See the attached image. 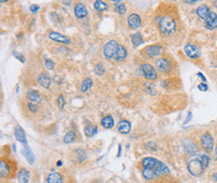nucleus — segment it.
<instances>
[{"instance_id": "nucleus-41", "label": "nucleus", "mask_w": 217, "mask_h": 183, "mask_svg": "<svg viewBox=\"0 0 217 183\" xmlns=\"http://www.w3.org/2000/svg\"><path fill=\"white\" fill-rule=\"evenodd\" d=\"M198 76H199L200 78H201L203 81H206V78L203 76V75H202V73H198Z\"/></svg>"}, {"instance_id": "nucleus-11", "label": "nucleus", "mask_w": 217, "mask_h": 183, "mask_svg": "<svg viewBox=\"0 0 217 183\" xmlns=\"http://www.w3.org/2000/svg\"><path fill=\"white\" fill-rule=\"evenodd\" d=\"M74 13H75V16L78 19H82L87 16L88 11H87L86 6L84 5L83 3L78 2V3H76L74 6Z\"/></svg>"}, {"instance_id": "nucleus-22", "label": "nucleus", "mask_w": 217, "mask_h": 183, "mask_svg": "<svg viewBox=\"0 0 217 183\" xmlns=\"http://www.w3.org/2000/svg\"><path fill=\"white\" fill-rule=\"evenodd\" d=\"M22 153H23L24 156H25V158L27 159V161L29 162L30 164H33L34 163V155H33V153H32L31 149L28 147L27 144H24V147L22 149Z\"/></svg>"}, {"instance_id": "nucleus-26", "label": "nucleus", "mask_w": 217, "mask_h": 183, "mask_svg": "<svg viewBox=\"0 0 217 183\" xmlns=\"http://www.w3.org/2000/svg\"><path fill=\"white\" fill-rule=\"evenodd\" d=\"M101 125L104 127L105 129H110L113 127L114 125V120H113V117L111 115H108V116H105L102 120H101Z\"/></svg>"}, {"instance_id": "nucleus-15", "label": "nucleus", "mask_w": 217, "mask_h": 183, "mask_svg": "<svg viewBox=\"0 0 217 183\" xmlns=\"http://www.w3.org/2000/svg\"><path fill=\"white\" fill-rule=\"evenodd\" d=\"M49 38L52 39L53 41H57L60 43H63V44H69L70 43V39L68 38L65 35H62L58 32H50L49 33Z\"/></svg>"}, {"instance_id": "nucleus-18", "label": "nucleus", "mask_w": 217, "mask_h": 183, "mask_svg": "<svg viewBox=\"0 0 217 183\" xmlns=\"http://www.w3.org/2000/svg\"><path fill=\"white\" fill-rule=\"evenodd\" d=\"M117 129L120 133L122 134H127L130 132V129H131V125L129 121L127 120H121L118 124H117Z\"/></svg>"}, {"instance_id": "nucleus-34", "label": "nucleus", "mask_w": 217, "mask_h": 183, "mask_svg": "<svg viewBox=\"0 0 217 183\" xmlns=\"http://www.w3.org/2000/svg\"><path fill=\"white\" fill-rule=\"evenodd\" d=\"M27 108L29 111H31L32 113H36L38 111V105L35 104V103H32V102H29L27 103Z\"/></svg>"}, {"instance_id": "nucleus-10", "label": "nucleus", "mask_w": 217, "mask_h": 183, "mask_svg": "<svg viewBox=\"0 0 217 183\" xmlns=\"http://www.w3.org/2000/svg\"><path fill=\"white\" fill-rule=\"evenodd\" d=\"M184 149H185L186 153H188L189 155H195L196 152H197V145L196 143L192 140L190 138H185L182 142Z\"/></svg>"}, {"instance_id": "nucleus-17", "label": "nucleus", "mask_w": 217, "mask_h": 183, "mask_svg": "<svg viewBox=\"0 0 217 183\" xmlns=\"http://www.w3.org/2000/svg\"><path fill=\"white\" fill-rule=\"evenodd\" d=\"M14 135L16 139L19 141L23 143V144H27V140H26V136H25V133H24L23 129L21 128L20 126H16L15 129H14Z\"/></svg>"}, {"instance_id": "nucleus-30", "label": "nucleus", "mask_w": 217, "mask_h": 183, "mask_svg": "<svg viewBox=\"0 0 217 183\" xmlns=\"http://www.w3.org/2000/svg\"><path fill=\"white\" fill-rule=\"evenodd\" d=\"M92 84H93L92 79L91 78H86L85 80H83L82 84H81V91L82 92H86V91H88L91 88Z\"/></svg>"}, {"instance_id": "nucleus-25", "label": "nucleus", "mask_w": 217, "mask_h": 183, "mask_svg": "<svg viewBox=\"0 0 217 183\" xmlns=\"http://www.w3.org/2000/svg\"><path fill=\"white\" fill-rule=\"evenodd\" d=\"M62 176L57 172L50 173L47 177V183H62Z\"/></svg>"}, {"instance_id": "nucleus-13", "label": "nucleus", "mask_w": 217, "mask_h": 183, "mask_svg": "<svg viewBox=\"0 0 217 183\" xmlns=\"http://www.w3.org/2000/svg\"><path fill=\"white\" fill-rule=\"evenodd\" d=\"M127 22H128V25H129L130 28H138V27L141 26V18L138 14L136 13H132L130 14L129 16L127 18Z\"/></svg>"}, {"instance_id": "nucleus-14", "label": "nucleus", "mask_w": 217, "mask_h": 183, "mask_svg": "<svg viewBox=\"0 0 217 183\" xmlns=\"http://www.w3.org/2000/svg\"><path fill=\"white\" fill-rule=\"evenodd\" d=\"M205 27L209 30L217 28V14L215 12H210L205 20Z\"/></svg>"}, {"instance_id": "nucleus-38", "label": "nucleus", "mask_w": 217, "mask_h": 183, "mask_svg": "<svg viewBox=\"0 0 217 183\" xmlns=\"http://www.w3.org/2000/svg\"><path fill=\"white\" fill-rule=\"evenodd\" d=\"M58 106L60 107V108H62V107L64 106V98L62 95L58 97Z\"/></svg>"}, {"instance_id": "nucleus-32", "label": "nucleus", "mask_w": 217, "mask_h": 183, "mask_svg": "<svg viewBox=\"0 0 217 183\" xmlns=\"http://www.w3.org/2000/svg\"><path fill=\"white\" fill-rule=\"evenodd\" d=\"M75 133L73 132V131H69V132H67L65 134V136L63 137V141L64 143H71V142H73L75 140Z\"/></svg>"}, {"instance_id": "nucleus-8", "label": "nucleus", "mask_w": 217, "mask_h": 183, "mask_svg": "<svg viewBox=\"0 0 217 183\" xmlns=\"http://www.w3.org/2000/svg\"><path fill=\"white\" fill-rule=\"evenodd\" d=\"M11 161L8 160H4V159H1L0 161V175H1V178H6L9 177L12 174V164Z\"/></svg>"}, {"instance_id": "nucleus-9", "label": "nucleus", "mask_w": 217, "mask_h": 183, "mask_svg": "<svg viewBox=\"0 0 217 183\" xmlns=\"http://www.w3.org/2000/svg\"><path fill=\"white\" fill-rule=\"evenodd\" d=\"M201 145L203 147V149L209 152L214 147V140H213V137L211 136L210 133L205 132L202 136H201Z\"/></svg>"}, {"instance_id": "nucleus-20", "label": "nucleus", "mask_w": 217, "mask_h": 183, "mask_svg": "<svg viewBox=\"0 0 217 183\" xmlns=\"http://www.w3.org/2000/svg\"><path fill=\"white\" fill-rule=\"evenodd\" d=\"M142 175L147 180H153V179L159 177V174L156 171L148 168H142Z\"/></svg>"}, {"instance_id": "nucleus-37", "label": "nucleus", "mask_w": 217, "mask_h": 183, "mask_svg": "<svg viewBox=\"0 0 217 183\" xmlns=\"http://www.w3.org/2000/svg\"><path fill=\"white\" fill-rule=\"evenodd\" d=\"M198 89L200 90V91H207V89H208V87H207V85L205 84V83H200V84L198 85Z\"/></svg>"}, {"instance_id": "nucleus-2", "label": "nucleus", "mask_w": 217, "mask_h": 183, "mask_svg": "<svg viewBox=\"0 0 217 183\" xmlns=\"http://www.w3.org/2000/svg\"><path fill=\"white\" fill-rule=\"evenodd\" d=\"M141 165H142V168H148V169H152L156 171V172L159 174V176L160 175L169 173V168H168L163 162L159 161L153 157L143 158L141 161Z\"/></svg>"}, {"instance_id": "nucleus-28", "label": "nucleus", "mask_w": 217, "mask_h": 183, "mask_svg": "<svg viewBox=\"0 0 217 183\" xmlns=\"http://www.w3.org/2000/svg\"><path fill=\"white\" fill-rule=\"evenodd\" d=\"M97 132V127L95 125H87L84 128V134L86 135L87 137H92L94 136Z\"/></svg>"}, {"instance_id": "nucleus-6", "label": "nucleus", "mask_w": 217, "mask_h": 183, "mask_svg": "<svg viewBox=\"0 0 217 183\" xmlns=\"http://www.w3.org/2000/svg\"><path fill=\"white\" fill-rule=\"evenodd\" d=\"M156 67H157V69L159 71H161L163 73H169L172 70V68H173L171 61L169 59L164 58V57L157 59V61H156Z\"/></svg>"}, {"instance_id": "nucleus-29", "label": "nucleus", "mask_w": 217, "mask_h": 183, "mask_svg": "<svg viewBox=\"0 0 217 183\" xmlns=\"http://www.w3.org/2000/svg\"><path fill=\"white\" fill-rule=\"evenodd\" d=\"M114 10L119 14H124L126 12V6L121 1H115L114 2Z\"/></svg>"}, {"instance_id": "nucleus-4", "label": "nucleus", "mask_w": 217, "mask_h": 183, "mask_svg": "<svg viewBox=\"0 0 217 183\" xmlns=\"http://www.w3.org/2000/svg\"><path fill=\"white\" fill-rule=\"evenodd\" d=\"M118 48H119V44L117 43V41L110 40L107 43H105V45L103 46V53L107 59H112L113 57L115 58Z\"/></svg>"}, {"instance_id": "nucleus-31", "label": "nucleus", "mask_w": 217, "mask_h": 183, "mask_svg": "<svg viewBox=\"0 0 217 183\" xmlns=\"http://www.w3.org/2000/svg\"><path fill=\"white\" fill-rule=\"evenodd\" d=\"M198 157V159L201 161L202 165L204 166V168H207V166L209 165V162H210V158L208 155L206 154H199V155H196Z\"/></svg>"}, {"instance_id": "nucleus-16", "label": "nucleus", "mask_w": 217, "mask_h": 183, "mask_svg": "<svg viewBox=\"0 0 217 183\" xmlns=\"http://www.w3.org/2000/svg\"><path fill=\"white\" fill-rule=\"evenodd\" d=\"M26 98L32 103H39L41 101V97H40V94L38 91L36 90H29L27 91L26 93Z\"/></svg>"}, {"instance_id": "nucleus-42", "label": "nucleus", "mask_w": 217, "mask_h": 183, "mask_svg": "<svg viewBox=\"0 0 217 183\" xmlns=\"http://www.w3.org/2000/svg\"><path fill=\"white\" fill-rule=\"evenodd\" d=\"M212 178H213V180L215 182H217V173H214L213 175H212Z\"/></svg>"}, {"instance_id": "nucleus-33", "label": "nucleus", "mask_w": 217, "mask_h": 183, "mask_svg": "<svg viewBox=\"0 0 217 183\" xmlns=\"http://www.w3.org/2000/svg\"><path fill=\"white\" fill-rule=\"evenodd\" d=\"M94 8L98 11H104L108 9V5L103 1H95L94 2Z\"/></svg>"}, {"instance_id": "nucleus-44", "label": "nucleus", "mask_w": 217, "mask_h": 183, "mask_svg": "<svg viewBox=\"0 0 217 183\" xmlns=\"http://www.w3.org/2000/svg\"><path fill=\"white\" fill-rule=\"evenodd\" d=\"M61 164H62V162H61V161H58V163H57V165H58V166H60V165H61Z\"/></svg>"}, {"instance_id": "nucleus-39", "label": "nucleus", "mask_w": 217, "mask_h": 183, "mask_svg": "<svg viewBox=\"0 0 217 183\" xmlns=\"http://www.w3.org/2000/svg\"><path fill=\"white\" fill-rule=\"evenodd\" d=\"M39 9V6L36 5V4H33V5H30V10L32 11V13H36Z\"/></svg>"}, {"instance_id": "nucleus-43", "label": "nucleus", "mask_w": 217, "mask_h": 183, "mask_svg": "<svg viewBox=\"0 0 217 183\" xmlns=\"http://www.w3.org/2000/svg\"><path fill=\"white\" fill-rule=\"evenodd\" d=\"M196 2L197 1H195V0L194 1H185V3H189V4H193V3H196Z\"/></svg>"}, {"instance_id": "nucleus-27", "label": "nucleus", "mask_w": 217, "mask_h": 183, "mask_svg": "<svg viewBox=\"0 0 217 183\" xmlns=\"http://www.w3.org/2000/svg\"><path fill=\"white\" fill-rule=\"evenodd\" d=\"M131 42H132V44H133L135 47H137V46H139L140 44H142V43H143L142 34L140 33V32L132 34V35H131Z\"/></svg>"}, {"instance_id": "nucleus-12", "label": "nucleus", "mask_w": 217, "mask_h": 183, "mask_svg": "<svg viewBox=\"0 0 217 183\" xmlns=\"http://www.w3.org/2000/svg\"><path fill=\"white\" fill-rule=\"evenodd\" d=\"M184 52L189 58H197L200 56V50L197 46L192 45V44H187L184 47Z\"/></svg>"}, {"instance_id": "nucleus-36", "label": "nucleus", "mask_w": 217, "mask_h": 183, "mask_svg": "<svg viewBox=\"0 0 217 183\" xmlns=\"http://www.w3.org/2000/svg\"><path fill=\"white\" fill-rule=\"evenodd\" d=\"M45 65L48 69H52L54 67V63L53 61H51L49 58H45Z\"/></svg>"}, {"instance_id": "nucleus-23", "label": "nucleus", "mask_w": 217, "mask_h": 183, "mask_svg": "<svg viewBox=\"0 0 217 183\" xmlns=\"http://www.w3.org/2000/svg\"><path fill=\"white\" fill-rule=\"evenodd\" d=\"M29 177H30V174L25 168H22L19 170V172H18L19 183H27L28 181H29Z\"/></svg>"}, {"instance_id": "nucleus-1", "label": "nucleus", "mask_w": 217, "mask_h": 183, "mask_svg": "<svg viewBox=\"0 0 217 183\" xmlns=\"http://www.w3.org/2000/svg\"><path fill=\"white\" fill-rule=\"evenodd\" d=\"M158 29L163 35H166V36L174 34L177 30V24H176L175 19L169 15L160 17L158 19Z\"/></svg>"}, {"instance_id": "nucleus-40", "label": "nucleus", "mask_w": 217, "mask_h": 183, "mask_svg": "<svg viewBox=\"0 0 217 183\" xmlns=\"http://www.w3.org/2000/svg\"><path fill=\"white\" fill-rule=\"evenodd\" d=\"M13 55H14V56H15V57H17V58L19 59V60H20V61H22V62L24 61V57L22 56V55H20V54H18L17 52H14V53H13Z\"/></svg>"}, {"instance_id": "nucleus-7", "label": "nucleus", "mask_w": 217, "mask_h": 183, "mask_svg": "<svg viewBox=\"0 0 217 183\" xmlns=\"http://www.w3.org/2000/svg\"><path fill=\"white\" fill-rule=\"evenodd\" d=\"M141 72L144 75V77L147 78L148 80H154L157 78V71L153 66L145 63L141 66Z\"/></svg>"}, {"instance_id": "nucleus-3", "label": "nucleus", "mask_w": 217, "mask_h": 183, "mask_svg": "<svg viewBox=\"0 0 217 183\" xmlns=\"http://www.w3.org/2000/svg\"><path fill=\"white\" fill-rule=\"evenodd\" d=\"M187 168H188V171H189V173L193 175V176H199V175L203 172V170L205 169L197 156L192 157L190 160L188 161Z\"/></svg>"}, {"instance_id": "nucleus-45", "label": "nucleus", "mask_w": 217, "mask_h": 183, "mask_svg": "<svg viewBox=\"0 0 217 183\" xmlns=\"http://www.w3.org/2000/svg\"><path fill=\"white\" fill-rule=\"evenodd\" d=\"M89 183H101V182H99V181H92V182H89Z\"/></svg>"}, {"instance_id": "nucleus-5", "label": "nucleus", "mask_w": 217, "mask_h": 183, "mask_svg": "<svg viewBox=\"0 0 217 183\" xmlns=\"http://www.w3.org/2000/svg\"><path fill=\"white\" fill-rule=\"evenodd\" d=\"M143 51H144V53L146 54V56L150 58H156V57H159L160 55L163 53V47L159 44L149 45Z\"/></svg>"}, {"instance_id": "nucleus-24", "label": "nucleus", "mask_w": 217, "mask_h": 183, "mask_svg": "<svg viewBox=\"0 0 217 183\" xmlns=\"http://www.w3.org/2000/svg\"><path fill=\"white\" fill-rule=\"evenodd\" d=\"M127 56V49L124 47L123 45H119V48L117 53H116V56H115V60L116 61H123L124 59L126 58Z\"/></svg>"}, {"instance_id": "nucleus-35", "label": "nucleus", "mask_w": 217, "mask_h": 183, "mask_svg": "<svg viewBox=\"0 0 217 183\" xmlns=\"http://www.w3.org/2000/svg\"><path fill=\"white\" fill-rule=\"evenodd\" d=\"M94 72L99 75V76H101V75L104 73V67L102 64H98V65H96V67L94 68Z\"/></svg>"}, {"instance_id": "nucleus-19", "label": "nucleus", "mask_w": 217, "mask_h": 183, "mask_svg": "<svg viewBox=\"0 0 217 183\" xmlns=\"http://www.w3.org/2000/svg\"><path fill=\"white\" fill-rule=\"evenodd\" d=\"M196 13H197L198 16L201 18V19H204V20H206V18L208 17V15L210 14V10H209V7L207 5H201L199 6L197 9H196Z\"/></svg>"}, {"instance_id": "nucleus-21", "label": "nucleus", "mask_w": 217, "mask_h": 183, "mask_svg": "<svg viewBox=\"0 0 217 183\" xmlns=\"http://www.w3.org/2000/svg\"><path fill=\"white\" fill-rule=\"evenodd\" d=\"M38 82L40 83V85L45 87V88H48L51 84V79L49 77V75L47 73H41L38 76Z\"/></svg>"}]
</instances>
